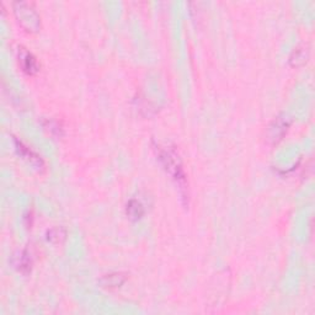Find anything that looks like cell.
I'll return each instance as SVG.
<instances>
[{
	"label": "cell",
	"instance_id": "cell-3",
	"mask_svg": "<svg viewBox=\"0 0 315 315\" xmlns=\"http://www.w3.org/2000/svg\"><path fill=\"white\" fill-rule=\"evenodd\" d=\"M18 62H20L22 70L28 75H33L39 69L38 62H37L35 55L22 47L18 48Z\"/></svg>",
	"mask_w": 315,
	"mask_h": 315
},
{
	"label": "cell",
	"instance_id": "cell-8",
	"mask_svg": "<svg viewBox=\"0 0 315 315\" xmlns=\"http://www.w3.org/2000/svg\"><path fill=\"white\" fill-rule=\"evenodd\" d=\"M307 58H308V51L304 48H297L291 57V62H295V65H301L306 62Z\"/></svg>",
	"mask_w": 315,
	"mask_h": 315
},
{
	"label": "cell",
	"instance_id": "cell-2",
	"mask_svg": "<svg viewBox=\"0 0 315 315\" xmlns=\"http://www.w3.org/2000/svg\"><path fill=\"white\" fill-rule=\"evenodd\" d=\"M12 7H14L15 17L23 30L28 32H37L39 30L41 18L31 2L15 1Z\"/></svg>",
	"mask_w": 315,
	"mask_h": 315
},
{
	"label": "cell",
	"instance_id": "cell-5",
	"mask_svg": "<svg viewBox=\"0 0 315 315\" xmlns=\"http://www.w3.org/2000/svg\"><path fill=\"white\" fill-rule=\"evenodd\" d=\"M127 280V276L124 274H110L106 275L100 281V283L102 285V287L106 288H117L121 287L123 285L124 281Z\"/></svg>",
	"mask_w": 315,
	"mask_h": 315
},
{
	"label": "cell",
	"instance_id": "cell-1",
	"mask_svg": "<svg viewBox=\"0 0 315 315\" xmlns=\"http://www.w3.org/2000/svg\"><path fill=\"white\" fill-rule=\"evenodd\" d=\"M155 152L157 157L161 165L164 166L168 174H170L171 177L177 182L181 189H186V174H185L184 168H182L181 159L174 148L168 147V145H155Z\"/></svg>",
	"mask_w": 315,
	"mask_h": 315
},
{
	"label": "cell",
	"instance_id": "cell-6",
	"mask_svg": "<svg viewBox=\"0 0 315 315\" xmlns=\"http://www.w3.org/2000/svg\"><path fill=\"white\" fill-rule=\"evenodd\" d=\"M127 216L132 221H139L143 216H144V207L138 200H131L127 203L126 207Z\"/></svg>",
	"mask_w": 315,
	"mask_h": 315
},
{
	"label": "cell",
	"instance_id": "cell-7",
	"mask_svg": "<svg viewBox=\"0 0 315 315\" xmlns=\"http://www.w3.org/2000/svg\"><path fill=\"white\" fill-rule=\"evenodd\" d=\"M64 238L65 232L63 228H53V229H49L47 232V239H48V242L53 243V244L60 243V240L64 239Z\"/></svg>",
	"mask_w": 315,
	"mask_h": 315
},
{
	"label": "cell",
	"instance_id": "cell-4",
	"mask_svg": "<svg viewBox=\"0 0 315 315\" xmlns=\"http://www.w3.org/2000/svg\"><path fill=\"white\" fill-rule=\"evenodd\" d=\"M15 144H16V150L18 154L25 159V160H27L31 165H33L37 169L43 168L44 166L43 160H42L41 157H39L38 154H36L32 149L26 147L22 142H20V140H17V139H15Z\"/></svg>",
	"mask_w": 315,
	"mask_h": 315
},
{
	"label": "cell",
	"instance_id": "cell-9",
	"mask_svg": "<svg viewBox=\"0 0 315 315\" xmlns=\"http://www.w3.org/2000/svg\"><path fill=\"white\" fill-rule=\"evenodd\" d=\"M16 266H18V269L21 270V271H28V270L31 269V265H32V263H31V259L28 258V255H26V254H21V256H17L16 258Z\"/></svg>",
	"mask_w": 315,
	"mask_h": 315
}]
</instances>
